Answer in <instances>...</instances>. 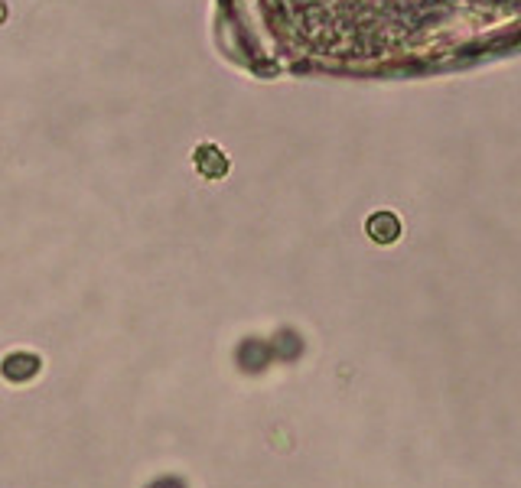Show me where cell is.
I'll use <instances>...</instances> for the list:
<instances>
[{
	"label": "cell",
	"mask_w": 521,
	"mask_h": 488,
	"mask_svg": "<svg viewBox=\"0 0 521 488\" xmlns=\"http://www.w3.org/2000/svg\"><path fill=\"white\" fill-rule=\"evenodd\" d=\"M7 20V4H4V0H0V23Z\"/></svg>",
	"instance_id": "obj_7"
},
{
	"label": "cell",
	"mask_w": 521,
	"mask_h": 488,
	"mask_svg": "<svg viewBox=\"0 0 521 488\" xmlns=\"http://www.w3.org/2000/svg\"><path fill=\"white\" fill-rule=\"evenodd\" d=\"M274 359V352L268 342H260V339H245L238 345V352H235V361H238V368L241 371H264L268 365H271Z\"/></svg>",
	"instance_id": "obj_1"
},
{
	"label": "cell",
	"mask_w": 521,
	"mask_h": 488,
	"mask_svg": "<svg viewBox=\"0 0 521 488\" xmlns=\"http://www.w3.org/2000/svg\"><path fill=\"white\" fill-rule=\"evenodd\" d=\"M365 231H369V238L375 241V244H394V241L401 238V221H398L394 212L381 209L365 221Z\"/></svg>",
	"instance_id": "obj_2"
},
{
	"label": "cell",
	"mask_w": 521,
	"mask_h": 488,
	"mask_svg": "<svg viewBox=\"0 0 521 488\" xmlns=\"http://www.w3.org/2000/svg\"><path fill=\"white\" fill-rule=\"evenodd\" d=\"M147 488H186L180 482V478H157V482H151Z\"/></svg>",
	"instance_id": "obj_6"
},
{
	"label": "cell",
	"mask_w": 521,
	"mask_h": 488,
	"mask_svg": "<svg viewBox=\"0 0 521 488\" xmlns=\"http://www.w3.org/2000/svg\"><path fill=\"white\" fill-rule=\"evenodd\" d=\"M0 371H4V378H7V381H13V384H23V381L36 378V371H40V359H36V355H30V352H13V355H7V359H4Z\"/></svg>",
	"instance_id": "obj_3"
},
{
	"label": "cell",
	"mask_w": 521,
	"mask_h": 488,
	"mask_svg": "<svg viewBox=\"0 0 521 488\" xmlns=\"http://www.w3.org/2000/svg\"><path fill=\"white\" fill-rule=\"evenodd\" d=\"M300 339H297V332H281L277 339L271 342V352L277 355V359H284V361H291V359H297L300 355Z\"/></svg>",
	"instance_id": "obj_5"
},
{
	"label": "cell",
	"mask_w": 521,
	"mask_h": 488,
	"mask_svg": "<svg viewBox=\"0 0 521 488\" xmlns=\"http://www.w3.org/2000/svg\"><path fill=\"white\" fill-rule=\"evenodd\" d=\"M196 170H199L206 180H219V176L229 173V157H225L215 143H202V147L196 150Z\"/></svg>",
	"instance_id": "obj_4"
}]
</instances>
